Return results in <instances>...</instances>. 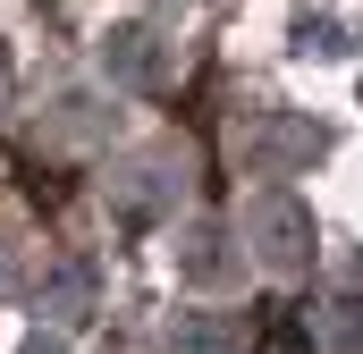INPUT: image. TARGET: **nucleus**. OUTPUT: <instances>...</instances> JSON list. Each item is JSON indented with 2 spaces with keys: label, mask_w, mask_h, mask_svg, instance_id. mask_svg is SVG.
<instances>
[{
  "label": "nucleus",
  "mask_w": 363,
  "mask_h": 354,
  "mask_svg": "<svg viewBox=\"0 0 363 354\" xmlns=\"http://www.w3.org/2000/svg\"><path fill=\"white\" fill-rule=\"evenodd\" d=\"M330 338L347 354H363V304H338V321H330Z\"/></svg>",
  "instance_id": "nucleus-1"
},
{
  "label": "nucleus",
  "mask_w": 363,
  "mask_h": 354,
  "mask_svg": "<svg viewBox=\"0 0 363 354\" xmlns=\"http://www.w3.org/2000/svg\"><path fill=\"white\" fill-rule=\"evenodd\" d=\"M169 346H178V354H228V329H178Z\"/></svg>",
  "instance_id": "nucleus-2"
}]
</instances>
